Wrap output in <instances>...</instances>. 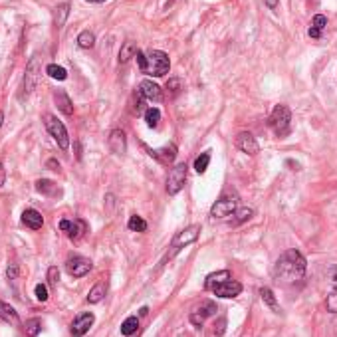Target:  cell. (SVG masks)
<instances>
[{
    "label": "cell",
    "mask_w": 337,
    "mask_h": 337,
    "mask_svg": "<svg viewBox=\"0 0 337 337\" xmlns=\"http://www.w3.org/2000/svg\"><path fill=\"white\" fill-rule=\"evenodd\" d=\"M22 224H26L32 230H40L42 224H44V218H42V214L38 213L36 209H26L22 213Z\"/></svg>",
    "instance_id": "cell-18"
},
{
    "label": "cell",
    "mask_w": 337,
    "mask_h": 337,
    "mask_svg": "<svg viewBox=\"0 0 337 337\" xmlns=\"http://www.w3.org/2000/svg\"><path fill=\"white\" fill-rule=\"evenodd\" d=\"M60 230L66 232L71 240H80L88 232V224L84 220H62L60 222Z\"/></svg>",
    "instance_id": "cell-13"
},
{
    "label": "cell",
    "mask_w": 337,
    "mask_h": 337,
    "mask_svg": "<svg viewBox=\"0 0 337 337\" xmlns=\"http://www.w3.org/2000/svg\"><path fill=\"white\" fill-rule=\"evenodd\" d=\"M91 266H93L91 260L84 258V256H71V258H68V262H66V270H68V274L73 276V278H84L86 274H89Z\"/></svg>",
    "instance_id": "cell-9"
},
{
    "label": "cell",
    "mask_w": 337,
    "mask_h": 337,
    "mask_svg": "<svg viewBox=\"0 0 337 337\" xmlns=\"http://www.w3.org/2000/svg\"><path fill=\"white\" fill-rule=\"evenodd\" d=\"M44 123H46V129L50 131V135L56 139V143L60 145V149L62 151H68L70 149V135H68L66 125L62 123L56 115H52V113H46L44 115Z\"/></svg>",
    "instance_id": "cell-3"
},
{
    "label": "cell",
    "mask_w": 337,
    "mask_h": 337,
    "mask_svg": "<svg viewBox=\"0 0 337 337\" xmlns=\"http://www.w3.org/2000/svg\"><path fill=\"white\" fill-rule=\"evenodd\" d=\"M329 280H331L333 288L337 290V266H333L331 270H329Z\"/></svg>",
    "instance_id": "cell-44"
},
{
    "label": "cell",
    "mask_w": 337,
    "mask_h": 337,
    "mask_svg": "<svg viewBox=\"0 0 337 337\" xmlns=\"http://www.w3.org/2000/svg\"><path fill=\"white\" fill-rule=\"evenodd\" d=\"M224 327H226V318H220L218 323L214 325V333H216V335H222V333H224Z\"/></svg>",
    "instance_id": "cell-43"
},
{
    "label": "cell",
    "mask_w": 337,
    "mask_h": 337,
    "mask_svg": "<svg viewBox=\"0 0 337 337\" xmlns=\"http://www.w3.org/2000/svg\"><path fill=\"white\" fill-rule=\"evenodd\" d=\"M226 280H232L230 272H228V270H218V272H214V274H211V276L206 278L204 288H206V290H213L214 286L222 284V282H226Z\"/></svg>",
    "instance_id": "cell-23"
},
{
    "label": "cell",
    "mask_w": 337,
    "mask_h": 337,
    "mask_svg": "<svg viewBox=\"0 0 337 337\" xmlns=\"http://www.w3.org/2000/svg\"><path fill=\"white\" fill-rule=\"evenodd\" d=\"M145 121L149 127H157L161 121V111L157 107H149L147 111H145Z\"/></svg>",
    "instance_id": "cell-35"
},
{
    "label": "cell",
    "mask_w": 337,
    "mask_h": 337,
    "mask_svg": "<svg viewBox=\"0 0 337 337\" xmlns=\"http://www.w3.org/2000/svg\"><path fill=\"white\" fill-rule=\"evenodd\" d=\"M260 296H262V300L266 303L268 307L274 312V314H280L282 309H280V305L276 302V296H274V292L270 290V288H260Z\"/></svg>",
    "instance_id": "cell-26"
},
{
    "label": "cell",
    "mask_w": 337,
    "mask_h": 337,
    "mask_svg": "<svg viewBox=\"0 0 337 337\" xmlns=\"http://www.w3.org/2000/svg\"><path fill=\"white\" fill-rule=\"evenodd\" d=\"M93 44H95V36H93V32H89V30H84L82 34L77 36V46H80V48H84V50H89V48H93Z\"/></svg>",
    "instance_id": "cell-30"
},
{
    "label": "cell",
    "mask_w": 337,
    "mask_h": 337,
    "mask_svg": "<svg viewBox=\"0 0 337 337\" xmlns=\"http://www.w3.org/2000/svg\"><path fill=\"white\" fill-rule=\"evenodd\" d=\"M4 180H6V169H4V165L0 163V187L4 185Z\"/></svg>",
    "instance_id": "cell-45"
},
{
    "label": "cell",
    "mask_w": 337,
    "mask_h": 337,
    "mask_svg": "<svg viewBox=\"0 0 337 337\" xmlns=\"http://www.w3.org/2000/svg\"><path fill=\"white\" fill-rule=\"evenodd\" d=\"M127 226H129V230H133V232H145L147 230V222L143 220L141 216H137V214H133V216L129 218Z\"/></svg>",
    "instance_id": "cell-36"
},
{
    "label": "cell",
    "mask_w": 337,
    "mask_h": 337,
    "mask_svg": "<svg viewBox=\"0 0 337 337\" xmlns=\"http://www.w3.org/2000/svg\"><path fill=\"white\" fill-rule=\"evenodd\" d=\"M213 292L214 296H218V298H236V296L242 294V284L236 282V280H226L222 284L214 286Z\"/></svg>",
    "instance_id": "cell-14"
},
{
    "label": "cell",
    "mask_w": 337,
    "mask_h": 337,
    "mask_svg": "<svg viewBox=\"0 0 337 337\" xmlns=\"http://www.w3.org/2000/svg\"><path fill=\"white\" fill-rule=\"evenodd\" d=\"M139 91H141L143 97L147 101H157L159 103L161 99H163V91H161V88L153 80H143L141 84H139Z\"/></svg>",
    "instance_id": "cell-16"
},
{
    "label": "cell",
    "mask_w": 337,
    "mask_h": 337,
    "mask_svg": "<svg viewBox=\"0 0 337 337\" xmlns=\"http://www.w3.org/2000/svg\"><path fill=\"white\" fill-rule=\"evenodd\" d=\"M50 296H48V288L44 284H38L36 286V300L38 302H46Z\"/></svg>",
    "instance_id": "cell-39"
},
{
    "label": "cell",
    "mask_w": 337,
    "mask_h": 337,
    "mask_svg": "<svg viewBox=\"0 0 337 337\" xmlns=\"http://www.w3.org/2000/svg\"><path fill=\"white\" fill-rule=\"evenodd\" d=\"M234 218L230 220L232 226H238V224H242V222H246L250 220L252 216H254V209H248V206H244V209H240V211H236V213L232 214Z\"/></svg>",
    "instance_id": "cell-28"
},
{
    "label": "cell",
    "mask_w": 337,
    "mask_h": 337,
    "mask_svg": "<svg viewBox=\"0 0 337 337\" xmlns=\"http://www.w3.org/2000/svg\"><path fill=\"white\" fill-rule=\"evenodd\" d=\"M147 73H151L153 77H163L165 73H169V68H171V60L169 56L161 50H149L147 54Z\"/></svg>",
    "instance_id": "cell-4"
},
{
    "label": "cell",
    "mask_w": 337,
    "mask_h": 337,
    "mask_svg": "<svg viewBox=\"0 0 337 337\" xmlns=\"http://www.w3.org/2000/svg\"><path fill=\"white\" fill-rule=\"evenodd\" d=\"M70 14V6L64 2V4H60V6H56V10H54V24H56V28L60 30V28H64V24H66V18Z\"/></svg>",
    "instance_id": "cell-25"
},
{
    "label": "cell",
    "mask_w": 337,
    "mask_h": 337,
    "mask_svg": "<svg viewBox=\"0 0 337 337\" xmlns=\"http://www.w3.org/2000/svg\"><path fill=\"white\" fill-rule=\"evenodd\" d=\"M137 54V44L135 42H125L121 52H119V64H127L131 58H135Z\"/></svg>",
    "instance_id": "cell-27"
},
{
    "label": "cell",
    "mask_w": 337,
    "mask_h": 337,
    "mask_svg": "<svg viewBox=\"0 0 337 337\" xmlns=\"http://www.w3.org/2000/svg\"><path fill=\"white\" fill-rule=\"evenodd\" d=\"M325 307H327V312H329V314H337V290L335 292H331V294L327 296V300H325Z\"/></svg>",
    "instance_id": "cell-37"
},
{
    "label": "cell",
    "mask_w": 337,
    "mask_h": 337,
    "mask_svg": "<svg viewBox=\"0 0 337 337\" xmlns=\"http://www.w3.org/2000/svg\"><path fill=\"white\" fill-rule=\"evenodd\" d=\"M149 155L153 159H157L159 163H163V165H169V163H173L175 157H177V147L171 143V145H165V147H161L157 151H151L149 149Z\"/></svg>",
    "instance_id": "cell-17"
},
{
    "label": "cell",
    "mask_w": 337,
    "mask_h": 337,
    "mask_svg": "<svg viewBox=\"0 0 337 337\" xmlns=\"http://www.w3.org/2000/svg\"><path fill=\"white\" fill-rule=\"evenodd\" d=\"M48 167H52V171H60V163H56L54 159L48 161Z\"/></svg>",
    "instance_id": "cell-47"
},
{
    "label": "cell",
    "mask_w": 337,
    "mask_h": 337,
    "mask_svg": "<svg viewBox=\"0 0 337 337\" xmlns=\"http://www.w3.org/2000/svg\"><path fill=\"white\" fill-rule=\"evenodd\" d=\"M135 60H137V64H139V70L147 71V66H149V62H147V56H145L141 50H137V54H135Z\"/></svg>",
    "instance_id": "cell-41"
},
{
    "label": "cell",
    "mask_w": 337,
    "mask_h": 337,
    "mask_svg": "<svg viewBox=\"0 0 337 337\" xmlns=\"http://www.w3.org/2000/svg\"><path fill=\"white\" fill-rule=\"evenodd\" d=\"M187 173H189L187 163H178L169 171V177H167V193L169 195H177V193L183 191L185 180H187Z\"/></svg>",
    "instance_id": "cell-7"
},
{
    "label": "cell",
    "mask_w": 337,
    "mask_h": 337,
    "mask_svg": "<svg viewBox=\"0 0 337 337\" xmlns=\"http://www.w3.org/2000/svg\"><path fill=\"white\" fill-rule=\"evenodd\" d=\"M6 278L10 280V282H14V280H18V264H8V268H6Z\"/></svg>",
    "instance_id": "cell-42"
},
{
    "label": "cell",
    "mask_w": 337,
    "mask_h": 337,
    "mask_svg": "<svg viewBox=\"0 0 337 337\" xmlns=\"http://www.w3.org/2000/svg\"><path fill=\"white\" fill-rule=\"evenodd\" d=\"M2 121H4V113L0 111V127H2Z\"/></svg>",
    "instance_id": "cell-48"
},
{
    "label": "cell",
    "mask_w": 337,
    "mask_h": 337,
    "mask_svg": "<svg viewBox=\"0 0 337 337\" xmlns=\"http://www.w3.org/2000/svg\"><path fill=\"white\" fill-rule=\"evenodd\" d=\"M198 236H200V224H191V226L177 232V236L171 242V248H173V252H177V250L185 248L189 244H195L198 240Z\"/></svg>",
    "instance_id": "cell-8"
},
{
    "label": "cell",
    "mask_w": 337,
    "mask_h": 337,
    "mask_svg": "<svg viewBox=\"0 0 337 337\" xmlns=\"http://www.w3.org/2000/svg\"><path fill=\"white\" fill-rule=\"evenodd\" d=\"M236 147L242 151V153H246V155H256V153H260V145L256 141V137L248 133V131H242V133H238V137H236Z\"/></svg>",
    "instance_id": "cell-12"
},
{
    "label": "cell",
    "mask_w": 337,
    "mask_h": 337,
    "mask_svg": "<svg viewBox=\"0 0 337 337\" xmlns=\"http://www.w3.org/2000/svg\"><path fill=\"white\" fill-rule=\"evenodd\" d=\"M58 280H60V270L56 266H52L48 270V284L52 286V288H56V286H58Z\"/></svg>",
    "instance_id": "cell-40"
},
{
    "label": "cell",
    "mask_w": 337,
    "mask_h": 337,
    "mask_svg": "<svg viewBox=\"0 0 337 337\" xmlns=\"http://www.w3.org/2000/svg\"><path fill=\"white\" fill-rule=\"evenodd\" d=\"M88 2H93V4H99V2H103V0H88Z\"/></svg>",
    "instance_id": "cell-49"
},
{
    "label": "cell",
    "mask_w": 337,
    "mask_h": 337,
    "mask_svg": "<svg viewBox=\"0 0 337 337\" xmlns=\"http://www.w3.org/2000/svg\"><path fill=\"white\" fill-rule=\"evenodd\" d=\"M171 2H175V0H171Z\"/></svg>",
    "instance_id": "cell-50"
},
{
    "label": "cell",
    "mask_w": 337,
    "mask_h": 337,
    "mask_svg": "<svg viewBox=\"0 0 337 337\" xmlns=\"http://www.w3.org/2000/svg\"><path fill=\"white\" fill-rule=\"evenodd\" d=\"M137 327H139V320H137L135 316H129V318L121 323V333H123V335H133V333L137 331Z\"/></svg>",
    "instance_id": "cell-31"
},
{
    "label": "cell",
    "mask_w": 337,
    "mask_h": 337,
    "mask_svg": "<svg viewBox=\"0 0 337 337\" xmlns=\"http://www.w3.org/2000/svg\"><path fill=\"white\" fill-rule=\"evenodd\" d=\"M46 73L54 77V80H58V82H64L66 77H68V71L66 68H62V66H56V64H50L48 68H46Z\"/></svg>",
    "instance_id": "cell-32"
},
{
    "label": "cell",
    "mask_w": 337,
    "mask_h": 337,
    "mask_svg": "<svg viewBox=\"0 0 337 337\" xmlns=\"http://www.w3.org/2000/svg\"><path fill=\"white\" fill-rule=\"evenodd\" d=\"M40 58L34 56V58H30V62H28V66H26V71H24V82H22V95L20 97H28L34 88L38 86V80H40Z\"/></svg>",
    "instance_id": "cell-5"
},
{
    "label": "cell",
    "mask_w": 337,
    "mask_h": 337,
    "mask_svg": "<svg viewBox=\"0 0 337 337\" xmlns=\"http://www.w3.org/2000/svg\"><path fill=\"white\" fill-rule=\"evenodd\" d=\"M36 191L44 196H60L62 195L60 187H58L54 180H48V178H40V180H36Z\"/></svg>",
    "instance_id": "cell-19"
},
{
    "label": "cell",
    "mask_w": 337,
    "mask_h": 337,
    "mask_svg": "<svg viewBox=\"0 0 337 337\" xmlns=\"http://www.w3.org/2000/svg\"><path fill=\"white\" fill-rule=\"evenodd\" d=\"M106 294H107V284L106 282H97V284L89 290L88 302L89 303H99L103 298H106Z\"/></svg>",
    "instance_id": "cell-24"
},
{
    "label": "cell",
    "mask_w": 337,
    "mask_h": 337,
    "mask_svg": "<svg viewBox=\"0 0 337 337\" xmlns=\"http://www.w3.org/2000/svg\"><path fill=\"white\" fill-rule=\"evenodd\" d=\"M133 97H135V103H133V113H143V103H145V97H143V93L137 89L135 93H133Z\"/></svg>",
    "instance_id": "cell-38"
},
{
    "label": "cell",
    "mask_w": 337,
    "mask_h": 337,
    "mask_svg": "<svg viewBox=\"0 0 337 337\" xmlns=\"http://www.w3.org/2000/svg\"><path fill=\"white\" fill-rule=\"evenodd\" d=\"M216 312H218V307H216V303L211 302V300H206V302H202L198 307H196L195 312L191 314V323L196 325V327H200L204 321L209 320V318H213L216 316Z\"/></svg>",
    "instance_id": "cell-10"
},
{
    "label": "cell",
    "mask_w": 337,
    "mask_h": 337,
    "mask_svg": "<svg viewBox=\"0 0 337 337\" xmlns=\"http://www.w3.org/2000/svg\"><path fill=\"white\" fill-rule=\"evenodd\" d=\"M40 331H42V320L32 318V320H28L24 323V333H26V337H36Z\"/></svg>",
    "instance_id": "cell-29"
},
{
    "label": "cell",
    "mask_w": 337,
    "mask_h": 337,
    "mask_svg": "<svg viewBox=\"0 0 337 337\" xmlns=\"http://www.w3.org/2000/svg\"><path fill=\"white\" fill-rule=\"evenodd\" d=\"M54 99H56V106L60 107V111H62L64 115H71V113H73V106H71L70 95H68L64 89L56 91V93H54Z\"/></svg>",
    "instance_id": "cell-20"
},
{
    "label": "cell",
    "mask_w": 337,
    "mask_h": 337,
    "mask_svg": "<svg viewBox=\"0 0 337 337\" xmlns=\"http://www.w3.org/2000/svg\"><path fill=\"white\" fill-rule=\"evenodd\" d=\"M167 93H169V97H177L178 93L183 91V82L178 80V77H169V82H167Z\"/></svg>",
    "instance_id": "cell-34"
},
{
    "label": "cell",
    "mask_w": 337,
    "mask_h": 337,
    "mask_svg": "<svg viewBox=\"0 0 337 337\" xmlns=\"http://www.w3.org/2000/svg\"><path fill=\"white\" fill-rule=\"evenodd\" d=\"M264 2H266V6L270 10H274V8H278V2H280V0H264Z\"/></svg>",
    "instance_id": "cell-46"
},
{
    "label": "cell",
    "mask_w": 337,
    "mask_h": 337,
    "mask_svg": "<svg viewBox=\"0 0 337 337\" xmlns=\"http://www.w3.org/2000/svg\"><path fill=\"white\" fill-rule=\"evenodd\" d=\"M107 147L111 149V153L115 155H123L125 149H127V137L121 129H113L107 137Z\"/></svg>",
    "instance_id": "cell-15"
},
{
    "label": "cell",
    "mask_w": 337,
    "mask_h": 337,
    "mask_svg": "<svg viewBox=\"0 0 337 337\" xmlns=\"http://www.w3.org/2000/svg\"><path fill=\"white\" fill-rule=\"evenodd\" d=\"M93 321H95V318H93V314H91V312L80 314L75 320L71 321V327H70L71 335H73V337L86 335V333L89 331V327L93 325Z\"/></svg>",
    "instance_id": "cell-11"
},
{
    "label": "cell",
    "mask_w": 337,
    "mask_h": 337,
    "mask_svg": "<svg viewBox=\"0 0 337 337\" xmlns=\"http://www.w3.org/2000/svg\"><path fill=\"white\" fill-rule=\"evenodd\" d=\"M305 268L307 262L302 256V252L298 250H286L284 254L276 260V266H274V280L278 284H296L300 282L303 276H305Z\"/></svg>",
    "instance_id": "cell-1"
},
{
    "label": "cell",
    "mask_w": 337,
    "mask_h": 337,
    "mask_svg": "<svg viewBox=\"0 0 337 337\" xmlns=\"http://www.w3.org/2000/svg\"><path fill=\"white\" fill-rule=\"evenodd\" d=\"M209 163H211V153H200L198 157L195 159V171L198 175H202V173H206V169H209Z\"/></svg>",
    "instance_id": "cell-33"
},
{
    "label": "cell",
    "mask_w": 337,
    "mask_h": 337,
    "mask_svg": "<svg viewBox=\"0 0 337 337\" xmlns=\"http://www.w3.org/2000/svg\"><path fill=\"white\" fill-rule=\"evenodd\" d=\"M327 26V18L323 16V14H316L314 20H312V26H309V30H307V34L309 38H314V40H318L321 38V32H323V28Z\"/></svg>",
    "instance_id": "cell-22"
},
{
    "label": "cell",
    "mask_w": 337,
    "mask_h": 337,
    "mask_svg": "<svg viewBox=\"0 0 337 337\" xmlns=\"http://www.w3.org/2000/svg\"><path fill=\"white\" fill-rule=\"evenodd\" d=\"M236 209H238V196L236 195H222L213 204L211 216H213L214 220H216V218L220 220V218H226V216L234 214L236 213Z\"/></svg>",
    "instance_id": "cell-6"
},
{
    "label": "cell",
    "mask_w": 337,
    "mask_h": 337,
    "mask_svg": "<svg viewBox=\"0 0 337 337\" xmlns=\"http://www.w3.org/2000/svg\"><path fill=\"white\" fill-rule=\"evenodd\" d=\"M0 320H4L6 323H12V325H20L18 312L10 305V303L0 302Z\"/></svg>",
    "instance_id": "cell-21"
},
{
    "label": "cell",
    "mask_w": 337,
    "mask_h": 337,
    "mask_svg": "<svg viewBox=\"0 0 337 337\" xmlns=\"http://www.w3.org/2000/svg\"><path fill=\"white\" fill-rule=\"evenodd\" d=\"M270 127L272 131L282 139V137H288L290 131H292V111L288 106H276L272 115H270Z\"/></svg>",
    "instance_id": "cell-2"
}]
</instances>
